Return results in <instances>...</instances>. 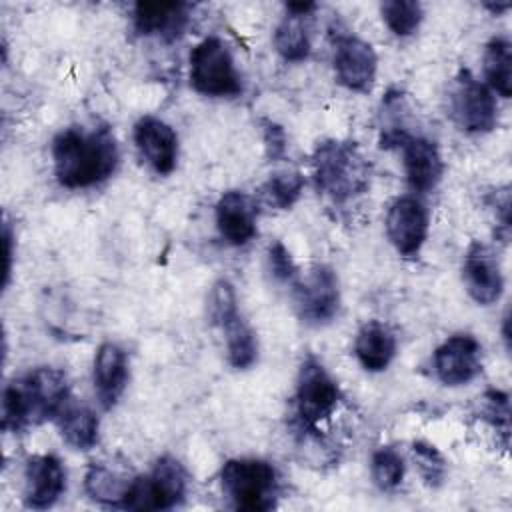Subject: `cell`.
I'll return each instance as SVG.
<instances>
[{
  "mask_svg": "<svg viewBox=\"0 0 512 512\" xmlns=\"http://www.w3.org/2000/svg\"><path fill=\"white\" fill-rule=\"evenodd\" d=\"M478 400H480V418L486 420L496 430H502V434L506 436L510 426L508 394L500 390H486Z\"/></svg>",
  "mask_w": 512,
  "mask_h": 512,
  "instance_id": "cell-31",
  "label": "cell"
},
{
  "mask_svg": "<svg viewBox=\"0 0 512 512\" xmlns=\"http://www.w3.org/2000/svg\"><path fill=\"white\" fill-rule=\"evenodd\" d=\"M118 144L108 126H72L52 140L54 176L64 188H88L110 178L118 166Z\"/></svg>",
  "mask_w": 512,
  "mask_h": 512,
  "instance_id": "cell-1",
  "label": "cell"
},
{
  "mask_svg": "<svg viewBox=\"0 0 512 512\" xmlns=\"http://www.w3.org/2000/svg\"><path fill=\"white\" fill-rule=\"evenodd\" d=\"M256 216V202L240 190L224 192L216 204V228L232 246H244L256 236Z\"/></svg>",
  "mask_w": 512,
  "mask_h": 512,
  "instance_id": "cell-16",
  "label": "cell"
},
{
  "mask_svg": "<svg viewBox=\"0 0 512 512\" xmlns=\"http://www.w3.org/2000/svg\"><path fill=\"white\" fill-rule=\"evenodd\" d=\"M190 84L198 94L228 98L242 92L232 54L220 38H204L190 52Z\"/></svg>",
  "mask_w": 512,
  "mask_h": 512,
  "instance_id": "cell-5",
  "label": "cell"
},
{
  "mask_svg": "<svg viewBox=\"0 0 512 512\" xmlns=\"http://www.w3.org/2000/svg\"><path fill=\"white\" fill-rule=\"evenodd\" d=\"M64 442L76 450H90L98 442V416L88 406H68L58 414Z\"/></svg>",
  "mask_w": 512,
  "mask_h": 512,
  "instance_id": "cell-22",
  "label": "cell"
},
{
  "mask_svg": "<svg viewBox=\"0 0 512 512\" xmlns=\"http://www.w3.org/2000/svg\"><path fill=\"white\" fill-rule=\"evenodd\" d=\"M264 144L270 160H280L286 154V134L282 126L264 120Z\"/></svg>",
  "mask_w": 512,
  "mask_h": 512,
  "instance_id": "cell-33",
  "label": "cell"
},
{
  "mask_svg": "<svg viewBox=\"0 0 512 512\" xmlns=\"http://www.w3.org/2000/svg\"><path fill=\"white\" fill-rule=\"evenodd\" d=\"M130 484H132V480L122 478L120 474L108 470L102 464L90 466L86 476H84V490H86V494L92 500H96L100 504H108V506L124 508Z\"/></svg>",
  "mask_w": 512,
  "mask_h": 512,
  "instance_id": "cell-24",
  "label": "cell"
},
{
  "mask_svg": "<svg viewBox=\"0 0 512 512\" xmlns=\"http://www.w3.org/2000/svg\"><path fill=\"white\" fill-rule=\"evenodd\" d=\"M68 380L62 370L40 366L12 380L2 394V430L22 432L66 408Z\"/></svg>",
  "mask_w": 512,
  "mask_h": 512,
  "instance_id": "cell-2",
  "label": "cell"
},
{
  "mask_svg": "<svg viewBox=\"0 0 512 512\" xmlns=\"http://www.w3.org/2000/svg\"><path fill=\"white\" fill-rule=\"evenodd\" d=\"M224 494L240 510L262 512L276 506V468L260 458H232L220 470Z\"/></svg>",
  "mask_w": 512,
  "mask_h": 512,
  "instance_id": "cell-4",
  "label": "cell"
},
{
  "mask_svg": "<svg viewBox=\"0 0 512 512\" xmlns=\"http://www.w3.org/2000/svg\"><path fill=\"white\" fill-rule=\"evenodd\" d=\"M386 236L404 258H414L428 236V210L416 196L396 198L386 214Z\"/></svg>",
  "mask_w": 512,
  "mask_h": 512,
  "instance_id": "cell-10",
  "label": "cell"
},
{
  "mask_svg": "<svg viewBox=\"0 0 512 512\" xmlns=\"http://www.w3.org/2000/svg\"><path fill=\"white\" fill-rule=\"evenodd\" d=\"M354 354L368 372H382L396 356V336L390 326L370 320L360 326L354 340Z\"/></svg>",
  "mask_w": 512,
  "mask_h": 512,
  "instance_id": "cell-21",
  "label": "cell"
},
{
  "mask_svg": "<svg viewBox=\"0 0 512 512\" xmlns=\"http://www.w3.org/2000/svg\"><path fill=\"white\" fill-rule=\"evenodd\" d=\"M186 488L188 474L184 466L172 456H162L154 462L150 474L132 480L124 508L170 510L184 500Z\"/></svg>",
  "mask_w": 512,
  "mask_h": 512,
  "instance_id": "cell-7",
  "label": "cell"
},
{
  "mask_svg": "<svg viewBox=\"0 0 512 512\" xmlns=\"http://www.w3.org/2000/svg\"><path fill=\"white\" fill-rule=\"evenodd\" d=\"M134 142L140 156L156 174H170L178 160V136L160 118L144 116L134 126Z\"/></svg>",
  "mask_w": 512,
  "mask_h": 512,
  "instance_id": "cell-14",
  "label": "cell"
},
{
  "mask_svg": "<svg viewBox=\"0 0 512 512\" xmlns=\"http://www.w3.org/2000/svg\"><path fill=\"white\" fill-rule=\"evenodd\" d=\"M294 300L302 322L310 326H322L330 322L340 308V288L336 272L326 264L310 268L306 278L296 284Z\"/></svg>",
  "mask_w": 512,
  "mask_h": 512,
  "instance_id": "cell-9",
  "label": "cell"
},
{
  "mask_svg": "<svg viewBox=\"0 0 512 512\" xmlns=\"http://www.w3.org/2000/svg\"><path fill=\"white\" fill-rule=\"evenodd\" d=\"M380 12L386 26L402 38L414 34L424 18L422 4L416 0H386L382 2Z\"/></svg>",
  "mask_w": 512,
  "mask_h": 512,
  "instance_id": "cell-27",
  "label": "cell"
},
{
  "mask_svg": "<svg viewBox=\"0 0 512 512\" xmlns=\"http://www.w3.org/2000/svg\"><path fill=\"white\" fill-rule=\"evenodd\" d=\"M482 346L472 334H454L434 350V372L446 386H462L482 372Z\"/></svg>",
  "mask_w": 512,
  "mask_h": 512,
  "instance_id": "cell-12",
  "label": "cell"
},
{
  "mask_svg": "<svg viewBox=\"0 0 512 512\" xmlns=\"http://www.w3.org/2000/svg\"><path fill=\"white\" fill-rule=\"evenodd\" d=\"M66 490V470L52 454L30 456L24 466V502L28 508H50Z\"/></svg>",
  "mask_w": 512,
  "mask_h": 512,
  "instance_id": "cell-15",
  "label": "cell"
},
{
  "mask_svg": "<svg viewBox=\"0 0 512 512\" xmlns=\"http://www.w3.org/2000/svg\"><path fill=\"white\" fill-rule=\"evenodd\" d=\"M448 116L468 134H484L498 124V106L492 90L470 70H460L448 90Z\"/></svg>",
  "mask_w": 512,
  "mask_h": 512,
  "instance_id": "cell-6",
  "label": "cell"
},
{
  "mask_svg": "<svg viewBox=\"0 0 512 512\" xmlns=\"http://www.w3.org/2000/svg\"><path fill=\"white\" fill-rule=\"evenodd\" d=\"M302 188H304L302 174L296 170H292V172L284 170V172L272 174L260 188V194L266 204H270L278 210H288L300 198Z\"/></svg>",
  "mask_w": 512,
  "mask_h": 512,
  "instance_id": "cell-26",
  "label": "cell"
},
{
  "mask_svg": "<svg viewBox=\"0 0 512 512\" xmlns=\"http://www.w3.org/2000/svg\"><path fill=\"white\" fill-rule=\"evenodd\" d=\"M462 282L476 304H494L504 290V278L496 254L480 242H472L462 262Z\"/></svg>",
  "mask_w": 512,
  "mask_h": 512,
  "instance_id": "cell-13",
  "label": "cell"
},
{
  "mask_svg": "<svg viewBox=\"0 0 512 512\" xmlns=\"http://www.w3.org/2000/svg\"><path fill=\"white\" fill-rule=\"evenodd\" d=\"M314 184L334 204H344L370 186V164L356 142L324 140L312 156Z\"/></svg>",
  "mask_w": 512,
  "mask_h": 512,
  "instance_id": "cell-3",
  "label": "cell"
},
{
  "mask_svg": "<svg viewBox=\"0 0 512 512\" xmlns=\"http://www.w3.org/2000/svg\"><path fill=\"white\" fill-rule=\"evenodd\" d=\"M340 402V388L324 364L308 356L298 370L296 378V416L302 428L316 430L324 420H328Z\"/></svg>",
  "mask_w": 512,
  "mask_h": 512,
  "instance_id": "cell-8",
  "label": "cell"
},
{
  "mask_svg": "<svg viewBox=\"0 0 512 512\" xmlns=\"http://www.w3.org/2000/svg\"><path fill=\"white\" fill-rule=\"evenodd\" d=\"M4 244H6V262H4V286L8 284V276H10V258H12V234L8 224L4 226Z\"/></svg>",
  "mask_w": 512,
  "mask_h": 512,
  "instance_id": "cell-34",
  "label": "cell"
},
{
  "mask_svg": "<svg viewBox=\"0 0 512 512\" xmlns=\"http://www.w3.org/2000/svg\"><path fill=\"white\" fill-rule=\"evenodd\" d=\"M378 58L374 48L354 36L338 34L334 40V72L336 80L352 92H368L374 84Z\"/></svg>",
  "mask_w": 512,
  "mask_h": 512,
  "instance_id": "cell-11",
  "label": "cell"
},
{
  "mask_svg": "<svg viewBox=\"0 0 512 512\" xmlns=\"http://www.w3.org/2000/svg\"><path fill=\"white\" fill-rule=\"evenodd\" d=\"M412 458L416 462L420 476L424 478V482L428 486L438 488L444 482L448 466H446L444 456L436 450V446L418 440L412 444Z\"/></svg>",
  "mask_w": 512,
  "mask_h": 512,
  "instance_id": "cell-29",
  "label": "cell"
},
{
  "mask_svg": "<svg viewBox=\"0 0 512 512\" xmlns=\"http://www.w3.org/2000/svg\"><path fill=\"white\" fill-rule=\"evenodd\" d=\"M400 148L408 186L420 194L434 190L444 174V162L438 146L428 138L410 136Z\"/></svg>",
  "mask_w": 512,
  "mask_h": 512,
  "instance_id": "cell-17",
  "label": "cell"
},
{
  "mask_svg": "<svg viewBox=\"0 0 512 512\" xmlns=\"http://www.w3.org/2000/svg\"><path fill=\"white\" fill-rule=\"evenodd\" d=\"M134 30L144 36H158L172 42L182 36L188 24V4L184 2H138L132 12Z\"/></svg>",
  "mask_w": 512,
  "mask_h": 512,
  "instance_id": "cell-18",
  "label": "cell"
},
{
  "mask_svg": "<svg viewBox=\"0 0 512 512\" xmlns=\"http://www.w3.org/2000/svg\"><path fill=\"white\" fill-rule=\"evenodd\" d=\"M266 260H268V270L272 272V276L278 282H292L296 278L298 268L294 264V258L280 240H276L268 246Z\"/></svg>",
  "mask_w": 512,
  "mask_h": 512,
  "instance_id": "cell-32",
  "label": "cell"
},
{
  "mask_svg": "<svg viewBox=\"0 0 512 512\" xmlns=\"http://www.w3.org/2000/svg\"><path fill=\"white\" fill-rule=\"evenodd\" d=\"M238 312L236 306V294L234 288L228 280H218L208 296V316L212 320V324L222 326L226 324L230 318H234Z\"/></svg>",
  "mask_w": 512,
  "mask_h": 512,
  "instance_id": "cell-30",
  "label": "cell"
},
{
  "mask_svg": "<svg viewBox=\"0 0 512 512\" xmlns=\"http://www.w3.org/2000/svg\"><path fill=\"white\" fill-rule=\"evenodd\" d=\"M484 76L490 90L502 98L512 96V44L506 38L496 36L486 44Z\"/></svg>",
  "mask_w": 512,
  "mask_h": 512,
  "instance_id": "cell-23",
  "label": "cell"
},
{
  "mask_svg": "<svg viewBox=\"0 0 512 512\" xmlns=\"http://www.w3.org/2000/svg\"><path fill=\"white\" fill-rule=\"evenodd\" d=\"M220 328L226 336L228 362L238 370L250 368L258 358V340H256L254 330L242 320L240 314L230 318Z\"/></svg>",
  "mask_w": 512,
  "mask_h": 512,
  "instance_id": "cell-25",
  "label": "cell"
},
{
  "mask_svg": "<svg viewBox=\"0 0 512 512\" xmlns=\"http://www.w3.org/2000/svg\"><path fill=\"white\" fill-rule=\"evenodd\" d=\"M312 2H290L274 30V48L286 62H302L310 54V12Z\"/></svg>",
  "mask_w": 512,
  "mask_h": 512,
  "instance_id": "cell-20",
  "label": "cell"
},
{
  "mask_svg": "<svg viewBox=\"0 0 512 512\" xmlns=\"http://www.w3.org/2000/svg\"><path fill=\"white\" fill-rule=\"evenodd\" d=\"M404 460L400 456V452H396L390 446H382L372 454L370 460V474L374 484L382 490V492H392L400 486L402 478H404Z\"/></svg>",
  "mask_w": 512,
  "mask_h": 512,
  "instance_id": "cell-28",
  "label": "cell"
},
{
  "mask_svg": "<svg viewBox=\"0 0 512 512\" xmlns=\"http://www.w3.org/2000/svg\"><path fill=\"white\" fill-rule=\"evenodd\" d=\"M128 382V356L114 344L104 342L94 356V390L104 410L116 406Z\"/></svg>",
  "mask_w": 512,
  "mask_h": 512,
  "instance_id": "cell-19",
  "label": "cell"
}]
</instances>
